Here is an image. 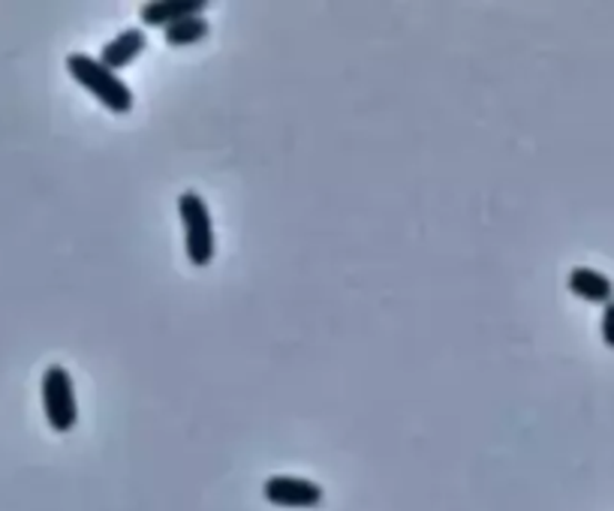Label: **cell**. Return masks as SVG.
<instances>
[{
	"mask_svg": "<svg viewBox=\"0 0 614 511\" xmlns=\"http://www.w3.org/2000/svg\"><path fill=\"white\" fill-rule=\"evenodd\" d=\"M42 409H46V421L54 433H70L76 428L79 403H76L73 376L67 367H46V374H42Z\"/></svg>",
	"mask_w": 614,
	"mask_h": 511,
	"instance_id": "cell-3",
	"label": "cell"
},
{
	"mask_svg": "<svg viewBox=\"0 0 614 511\" xmlns=\"http://www.w3.org/2000/svg\"><path fill=\"white\" fill-rule=\"evenodd\" d=\"M67 73L73 75L76 82L82 84L88 94L97 96L109 112H115V115L133 112V91L127 88V82L121 75L112 73L109 67H103L100 58H91V54L82 52L67 54Z\"/></svg>",
	"mask_w": 614,
	"mask_h": 511,
	"instance_id": "cell-1",
	"label": "cell"
},
{
	"mask_svg": "<svg viewBox=\"0 0 614 511\" xmlns=\"http://www.w3.org/2000/svg\"><path fill=\"white\" fill-rule=\"evenodd\" d=\"M209 33L211 21L205 19V16H193V19H184L178 21V24H172V28H167V31H163V40H167V45H172V49H181V45H197V42L205 40Z\"/></svg>",
	"mask_w": 614,
	"mask_h": 511,
	"instance_id": "cell-8",
	"label": "cell"
},
{
	"mask_svg": "<svg viewBox=\"0 0 614 511\" xmlns=\"http://www.w3.org/2000/svg\"><path fill=\"white\" fill-rule=\"evenodd\" d=\"M566 289L582 298L587 304H608L614 302V280L608 274L596 272V268H573L570 277H566Z\"/></svg>",
	"mask_w": 614,
	"mask_h": 511,
	"instance_id": "cell-7",
	"label": "cell"
},
{
	"mask_svg": "<svg viewBox=\"0 0 614 511\" xmlns=\"http://www.w3.org/2000/svg\"><path fill=\"white\" fill-rule=\"evenodd\" d=\"M205 12H209L205 0H154V3L142 7L139 19H142V28H160V31H167V28H172L178 21L205 16Z\"/></svg>",
	"mask_w": 614,
	"mask_h": 511,
	"instance_id": "cell-5",
	"label": "cell"
},
{
	"mask_svg": "<svg viewBox=\"0 0 614 511\" xmlns=\"http://www.w3.org/2000/svg\"><path fill=\"white\" fill-rule=\"evenodd\" d=\"M178 217L184 226V247L188 259L197 268H205L214 259V223H211V208L205 198L188 190L178 196Z\"/></svg>",
	"mask_w": 614,
	"mask_h": 511,
	"instance_id": "cell-2",
	"label": "cell"
},
{
	"mask_svg": "<svg viewBox=\"0 0 614 511\" xmlns=\"http://www.w3.org/2000/svg\"><path fill=\"white\" fill-rule=\"evenodd\" d=\"M145 49H148L145 28H127V31L118 33L115 40L105 42L103 52H100V63L109 67L112 73H121V70H127L139 54H145Z\"/></svg>",
	"mask_w": 614,
	"mask_h": 511,
	"instance_id": "cell-6",
	"label": "cell"
},
{
	"mask_svg": "<svg viewBox=\"0 0 614 511\" xmlns=\"http://www.w3.org/2000/svg\"><path fill=\"white\" fill-rule=\"evenodd\" d=\"M600 335H603V344L614 352V302H608L603 307V319H600Z\"/></svg>",
	"mask_w": 614,
	"mask_h": 511,
	"instance_id": "cell-9",
	"label": "cell"
},
{
	"mask_svg": "<svg viewBox=\"0 0 614 511\" xmlns=\"http://www.w3.org/2000/svg\"><path fill=\"white\" fill-rule=\"evenodd\" d=\"M262 497L278 509H316L323 502V488L311 479L295 476H271L262 484Z\"/></svg>",
	"mask_w": 614,
	"mask_h": 511,
	"instance_id": "cell-4",
	"label": "cell"
}]
</instances>
